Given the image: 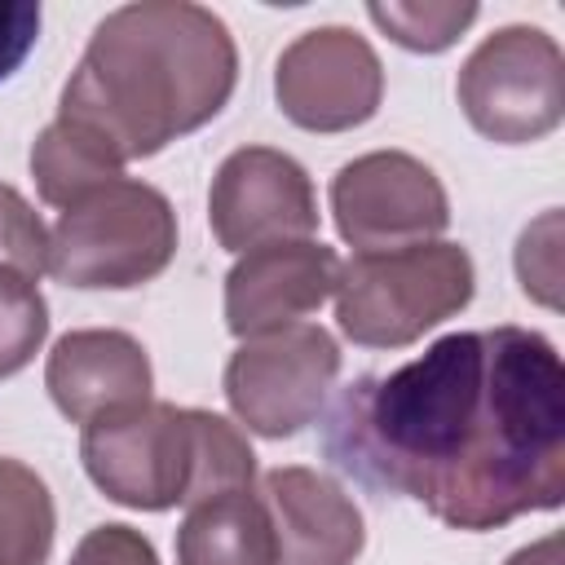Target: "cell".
I'll return each instance as SVG.
<instances>
[{"instance_id":"1","label":"cell","mask_w":565,"mask_h":565,"mask_svg":"<svg viewBox=\"0 0 565 565\" xmlns=\"http://www.w3.org/2000/svg\"><path fill=\"white\" fill-rule=\"evenodd\" d=\"M327 459L371 490L424 503L450 530H499L565 503V366L530 327L433 340L340 388Z\"/></svg>"},{"instance_id":"2","label":"cell","mask_w":565,"mask_h":565,"mask_svg":"<svg viewBox=\"0 0 565 565\" xmlns=\"http://www.w3.org/2000/svg\"><path fill=\"white\" fill-rule=\"evenodd\" d=\"M238 84L230 26L194 0H137L110 9L71 79L57 119L97 141L119 168L216 119Z\"/></svg>"},{"instance_id":"3","label":"cell","mask_w":565,"mask_h":565,"mask_svg":"<svg viewBox=\"0 0 565 565\" xmlns=\"http://www.w3.org/2000/svg\"><path fill=\"white\" fill-rule=\"evenodd\" d=\"M79 459L106 499L137 512L194 508L256 481V455L238 424L154 397L84 424Z\"/></svg>"},{"instance_id":"4","label":"cell","mask_w":565,"mask_h":565,"mask_svg":"<svg viewBox=\"0 0 565 565\" xmlns=\"http://www.w3.org/2000/svg\"><path fill=\"white\" fill-rule=\"evenodd\" d=\"M477 291L468 247L433 238L340 260L335 322L362 349H406L455 318Z\"/></svg>"},{"instance_id":"5","label":"cell","mask_w":565,"mask_h":565,"mask_svg":"<svg viewBox=\"0 0 565 565\" xmlns=\"http://www.w3.org/2000/svg\"><path fill=\"white\" fill-rule=\"evenodd\" d=\"M177 256V212L168 194L137 177H115L62 207L49 230V274L84 291H128L159 278Z\"/></svg>"},{"instance_id":"6","label":"cell","mask_w":565,"mask_h":565,"mask_svg":"<svg viewBox=\"0 0 565 565\" xmlns=\"http://www.w3.org/2000/svg\"><path fill=\"white\" fill-rule=\"evenodd\" d=\"M455 93L481 137L499 146L539 141L565 115L561 44L543 26H499L463 57Z\"/></svg>"},{"instance_id":"7","label":"cell","mask_w":565,"mask_h":565,"mask_svg":"<svg viewBox=\"0 0 565 565\" xmlns=\"http://www.w3.org/2000/svg\"><path fill=\"white\" fill-rule=\"evenodd\" d=\"M340 375V344L327 327L296 322L243 340L225 362V402L234 419L269 441L296 437L327 406Z\"/></svg>"},{"instance_id":"8","label":"cell","mask_w":565,"mask_h":565,"mask_svg":"<svg viewBox=\"0 0 565 565\" xmlns=\"http://www.w3.org/2000/svg\"><path fill=\"white\" fill-rule=\"evenodd\" d=\"M331 216L358 252H397L433 243L450 225V199L424 159L371 150L331 177Z\"/></svg>"},{"instance_id":"9","label":"cell","mask_w":565,"mask_h":565,"mask_svg":"<svg viewBox=\"0 0 565 565\" xmlns=\"http://www.w3.org/2000/svg\"><path fill=\"white\" fill-rule=\"evenodd\" d=\"M274 97L278 110L305 132H349L380 110V53L353 26H313L278 53Z\"/></svg>"},{"instance_id":"10","label":"cell","mask_w":565,"mask_h":565,"mask_svg":"<svg viewBox=\"0 0 565 565\" xmlns=\"http://www.w3.org/2000/svg\"><path fill=\"white\" fill-rule=\"evenodd\" d=\"M318 194L309 172L274 146H238L221 159L207 190V221L225 252L309 238L318 230Z\"/></svg>"},{"instance_id":"11","label":"cell","mask_w":565,"mask_h":565,"mask_svg":"<svg viewBox=\"0 0 565 565\" xmlns=\"http://www.w3.org/2000/svg\"><path fill=\"white\" fill-rule=\"evenodd\" d=\"M340 256L318 238H287L243 252L225 274V327L238 340L296 327L335 296Z\"/></svg>"},{"instance_id":"12","label":"cell","mask_w":565,"mask_h":565,"mask_svg":"<svg viewBox=\"0 0 565 565\" xmlns=\"http://www.w3.org/2000/svg\"><path fill=\"white\" fill-rule=\"evenodd\" d=\"M260 503L274 525L278 565H353L362 556L366 525L335 477L305 463L269 468Z\"/></svg>"},{"instance_id":"13","label":"cell","mask_w":565,"mask_h":565,"mask_svg":"<svg viewBox=\"0 0 565 565\" xmlns=\"http://www.w3.org/2000/svg\"><path fill=\"white\" fill-rule=\"evenodd\" d=\"M44 388L71 424H93L97 415L150 402L154 371H150V353L128 331L84 327V331H66L53 344L44 362Z\"/></svg>"},{"instance_id":"14","label":"cell","mask_w":565,"mask_h":565,"mask_svg":"<svg viewBox=\"0 0 565 565\" xmlns=\"http://www.w3.org/2000/svg\"><path fill=\"white\" fill-rule=\"evenodd\" d=\"M177 565H278L260 494L225 490L194 503L177 530Z\"/></svg>"},{"instance_id":"15","label":"cell","mask_w":565,"mask_h":565,"mask_svg":"<svg viewBox=\"0 0 565 565\" xmlns=\"http://www.w3.org/2000/svg\"><path fill=\"white\" fill-rule=\"evenodd\" d=\"M31 177H35V190L49 207H71L84 194L102 190L106 181L124 177V168L97 141H88L71 124L53 119L31 146Z\"/></svg>"},{"instance_id":"16","label":"cell","mask_w":565,"mask_h":565,"mask_svg":"<svg viewBox=\"0 0 565 565\" xmlns=\"http://www.w3.org/2000/svg\"><path fill=\"white\" fill-rule=\"evenodd\" d=\"M57 512L44 477L0 455V565H49Z\"/></svg>"},{"instance_id":"17","label":"cell","mask_w":565,"mask_h":565,"mask_svg":"<svg viewBox=\"0 0 565 565\" xmlns=\"http://www.w3.org/2000/svg\"><path fill=\"white\" fill-rule=\"evenodd\" d=\"M477 4L472 0H433V4H402V0H388V4H366V18L388 35L397 40L402 49H415V53H441L450 49L472 22H477Z\"/></svg>"},{"instance_id":"18","label":"cell","mask_w":565,"mask_h":565,"mask_svg":"<svg viewBox=\"0 0 565 565\" xmlns=\"http://www.w3.org/2000/svg\"><path fill=\"white\" fill-rule=\"evenodd\" d=\"M49 335V305L40 282L0 265V380L18 375Z\"/></svg>"},{"instance_id":"19","label":"cell","mask_w":565,"mask_h":565,"mask_svg":"<svg viewBox=\"0 0 565 565\" xmlns=\"http://www.w3.org/2000/svg\"><path fill=\"white\" fill-rule=\"evenodd\" d=\"M516 278L521 291L547 309H561V212H543L516 238Z\"/></svg>"},{"instance_id":"20","label":"cell","mask_w":565,"mask_h":565,"mask_svg":"<svg viewBox=\"0 0 565 565\" xmlns=\"http://www.w3.org/2000/svg\"><path fill=\"white\" fill-rule=\"evenodd\" d=\"M0 265L18 269L26 278H40L49 269V230H44V221L4 181H0Z\"/></svg>"},{"instance_id":"21","label":"cell","mask_w":565,"mask_h":565,"mask_svg":"<svg viewBox=\"0 0 565 565\" xmlns=\"http://www.w3.org/2000/svg\"><path fill=\"white\" fill-rule=\"evenodd\" d=\"M66 565H159V556H154V543L141 530L115 521V525H93L75 543Z\"/></svg>"},{"instance_id":"22","label":"cell","mask_w":565,"mask_h":565,"mask_svg":"<svg viewBox=\"0 0 565 565\" xmlns=\"http://www.w3.org/2000/svg\"><path fill=\"white\" fill-rule=\"evenodd\" d=\"M40 40L35 0H0V79H9Z\"/></svg>"},{"instance_id":"23","label":"cell","mask_w":565,"mask_h":565,"mask_svg":"<svg viewBox=\"0 0 565 565\" xmlns=\"http://www.w3.org/2000/svg\"><path fill=\"white\" fill-rule=\"evenodd\" d=\"M503 565H561V534L552 530V534H543V539H534V543L516 547Z\"/></svg>"}]
</instances>
